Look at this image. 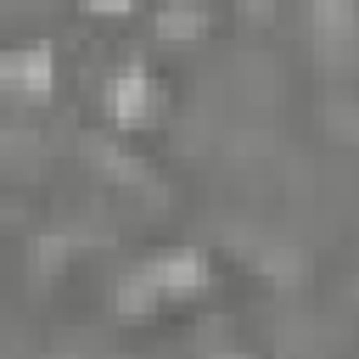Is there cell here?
<instances>
[{"mask_svg": "<svg viewBox=\"0 0 359 359\" xmlns=\"http://www.w3.org/2000/svg\"><path fill=\"white\" fill-rule=\"evenodd\" d=\"M157 292H163V286L151 280V269H140L135 280H123V286H118V314H146V309L157 303Z\"/></svg>", "mask_w": 359, "mask_h": 359, "instance_id": "obj_4", "label": "cell"}, {"mask_svg": "<svg viewBox=\"0 0 359 359\" xmlns=\"http://www.w3.org/2000/svg\"><path fill=\"white\" fill-rule=\"evenodd\" d=\"M0 73H6V84H11V95H22V101H39L45 90H50V56L34 45V50H11L6 62H0Z\"/></svg>", "mask_w": 359, "mask_h": 359, "instance_id": "obj_1", "label": "cell"}, {"mask_svg": "<svg viewBox=\"0 0 359 359\" xmlns=\"http://www.w3.org/2000/svg\"><path fill=\"white\" fill-rule=\"evenodd\" d=\"M146 101H151V84H146L140 73H123V79L112 84V112H118V123H140V118H146Z\"/></svg>", "mask_w": 359, "mask_h": 359, "instance_id": "obj_3", "label": "cell"}, {"mask_svg": "<svg viewBox=\"0 0 359 359\" xmlns=\"http://www.w3.org/2000/svg\"><path fill=\"white\" fill-rule=\"evenodd\" d=\"M151 280H157L163 292H196V286H202V258H196V252H168V258L151 269Z\"/></svg>", "mask_w": 359, "mask_h": 359, "instance_id": "obj_2", "label": "cell"}, {"mask_svg": "<svg viewBox=\"0 0 359 359\" xmlns=\"http://www.w3.org/2000/svg\"><path fill=\"white\" fill-rule=\"evenodd\" d=\"M309 17H314L320 28H331V34H342V28L353 22V6H348V0H309Z\"/></svg>", "mask_w": 359, "mask_h": 359, "instance_id": "obj_5", "label": "cell"}, {"mask_svg": "<svg viewBox=\"0 0 359 359\" xmlns=\"http://www.w3.org/2000/svg\"><path fill=\"white\" fill-rule=\"evenodd\" d=\"M219 359H241V353H219Z\"/></svg>", "mask_w": 359, "mask_h": 359, "instance_id": "obj_7", "label": "cell"}, {"mask_svg": "<svg viewBox=\"0 0 359 359\" xmlns=\"http://www.w3.org/2000/svg\"><path fill=\"white\" fill-rule=\"evenodd\" d=\"M90 6H101V11H123L129 0H90Z\"/></svg>", "mask_w": 359, "mask_h": 359, "instance_id": "obj_6", "label": "cell"}, {"mask_svg": "<svg viewBox=\"0 0 359 359\" xmlns=\"http://www.w3.org/2000/svg\"><path fill=\"white\" fill-rule=\"evenodd\" d=\"M247 6H252V11H258V6H264V0H247Z\"/></svg>", "mask_w": 359, "mask_h": 359, "instance_id": "obj_8", "label": "cell"}]
</instances>
